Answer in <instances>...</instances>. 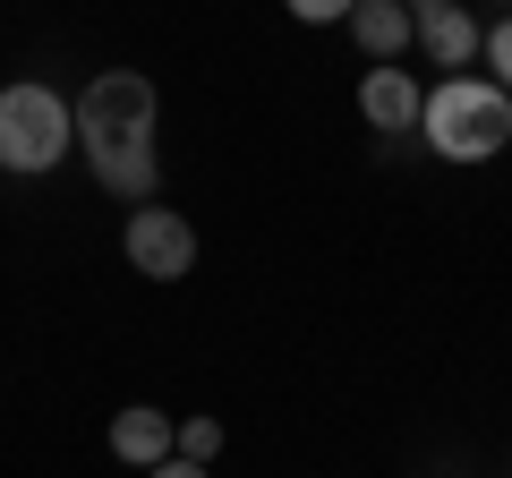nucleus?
<instances>
[{
	"label": "nucleus",
	"instance_id": "f257e3e1",
	"mask_svg": "<svg viewBox=\"0 0 512 478\" xmlns=\"http://www.w3.org/2000/svg\"><path fill=\"white\" fill-rule=\"evenodd\" d=\"M154 120H163V94H154L146 69H103V77H86V94H77V146H86V171L111 188V197H128V214L154 205V188H163Z\"/></svg>",
	"mask_w": 512,
	"mask_h": 478
},
{
	"label": "nucleus",
	"instance_id": "f03ea898",
	"mask_svg": "<svg viewBox=\"0 0 512 478\" xmlns=\"http://www.w3.org/2000/svg\"><path fill=\"white\" fill-rule=\"evenodd\" d=\"M419 137L444 154V163H495V154L512 146V94L495 86V77H444L436 94H427V120Z\"/></svg>",
	"mask_w": 512,
	"mask_h": 478
},
{
	"label": "nucleus",
	"instance_id": "7ed1b4c3",
	"mask_svg": "<svg viewBox=\"0 0 512 478\" xmlns=\"http://www.w3.org/2000/svg\"><path fill=\"white\" fill-rule=\"evenodd\" d=\"M77 146V103H60L52 86H0V171H52Z\"/></svg>",
	"mask_w": 512,
	"mask_h": 478
},
{
	"label": "nucleus",
	"instance_id": "20e7f679",
	"mask_svg": "<svg viewBox=\"0 0 512 478\" xmlns=\"http://www.w3.org/2000/svg\"><path fill=\"white\" fill-rule=\"evenodd\" d=\"M120 248H128V265L146 282H180L188 265H197V231H188V214H171V205H137L128 231H120Z\"/></svg>",
	"mask_w": 512,
	"mask_h": 478
},
{
	"label": "nucleus",
	"instance_id": "39448f33",
	"mask_svg": "<svg viewBox=\"0 0 512 478\" xmlns=\"http://www.w3.org/2000/svg\"><path fill=\"white\" fill-rule=\"evenodd\" d=\"M410 18H419V43H427V60L436 69H470L478 52H487V26L470 18V0H410Z\"/></svg>",
	"mask_w": 512,
	"mask_h": 478
},
{
	"label": "nucleus",
	"instance_id": "423d86ee",
	"mask_svg": "<svg viewBox=\"0 0 512 478\" xmlns=\"http://www.w3.org/2000/svg\"><path fill=\"white\" fill-rule=\"evenodd\" d=\"M359 120H367V129H384V137H419L427 86H419L410 69H367V77H359Z\"/></svg>",
	"mask_w": 512,
	"mask_h": 478
},
{
	"label": "nucleus",
	"instance_id": "0eeeda50",
	"mask_svg": "<svg viewBox=\"0 0 512 478\" xmlns=\"http://www.w3.org/2000/svg\"><path fill=\"white\" fill-rule=\"evenodd\" d=\"M111 453L128 461V470H163L171 453H180V419L154 402H128L120 419H111Z\"/></svg>",
	"mask_w": 512,
	"mask_h": 478
},
{
	"label": "nucleus",
	"instance_id": "6e6552de",
	"mask_svg": "<svg viewBox=\"0 0 512 478\" xmlns=\"http://www.w3.org/2000/svg\"><path fill=\"white\" fill-rule=\"evenodd\" d=\"M350 43H359L376 69H393V60L419 43V18H410V0H359V9H350Z\"/></svg>",
	"mask_w": 512,
	"mask_h": 478
},
{
	"label": "nucleus",
	"instance_id": "1a4fd4ad",
	"mask_svg": "<svg viewBox=\"0 0 512 478\" xmlns=\"http://www.w3.org/2000/svg\"><path fill=\"white\" fill-rule=\"evenodd\" d=\"M214 453H222V419H180V461L214 470Z\"/></svg>",
	"mask_w": 512,
	"mask_h": 478
},
{
	"label": "nucleus",
	"instance_id": "9d476101",
	"mask_svg": "<svg viewBox=\"0 0 512 478\" xmlns=\"http://www.w3.org/2000/svg\"><path fill=\"white\" fill-rule=\"evenodd\" d=\"M478 60H495V86L512 94V18H495V26H487V52H478Z\"/></svg>",
	"mask_w": 512,
	"mask_h": 478
},
{
	"label": "nucleus",
	"instance_id": "9b49d317",
	"mask_svg": "<svg viewBox=\"0 0 512 478\" xmlns=\"http://www.w3.org/2000/svg\"><path fill=\"white\" fill-rule=\"evenodd\" d=\"M282 9H291L299 26H333V18H350L359 0H282Z\"/></svg>",
	"mask_w": 512,
	"mask_h": 478
},
{
	"label": "nucleus",
	"instance_id": "f8f14e48",
	"mask_svg": "<svg viewBox=\"0 0 512 478\" xmlns=\"http://www.w3.org/2000/svg\"><path fill=\"white\" fill-rule=\"evenodd\" d=\"M146 478H214V470H205V461H180V453H171L163 470H146Z\"/></svg>",
	"mask_w": 512,
	"mask_h": 478
}]
</instances>
